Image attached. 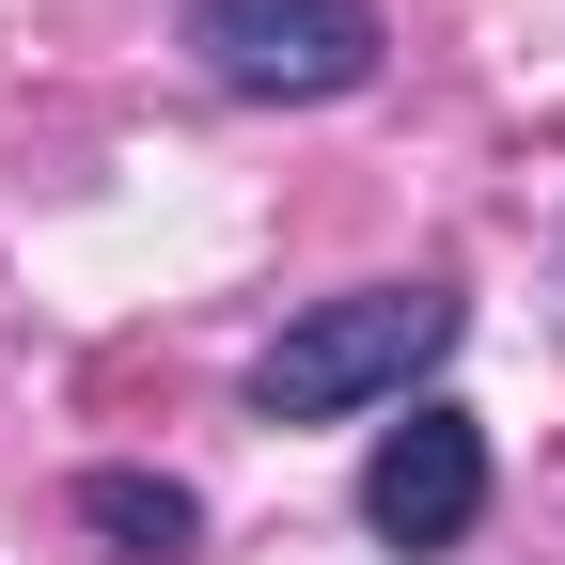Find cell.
<instances>
[{
	"label": "cell",
	"mask_w": 565,
	"mask_h": 565,
	"mask_svg": "<svg viewBox=\"0 0 565 565\" xmlns=\"http://www.w3.org/2000/svg\"><path fill=\"white\" fill-rule=\"evenodd\" d=\"M456 330H471L456 282H362V299H315V315L252 362V408H267V424H345V408H377V393H408V377H440Z\"/></svg>",
	"instance_id": "obj_1"
},
{
	"label": "cell",
	"mask_w": 565,
	"mask_h": 565,
	"mask_svg": "<svg viewBox=\"0 0 565 565\" xmlns=\"http://www.w3.org/2000/svg\"><path fill=\"white\" fill-rule=\"evenodd\" d=\"M471 519H487V424H471V408L377 424V456H362V534H377V550H456Z\"/></svg>",
	"instance_id": "obj_3"
},
{
	"label": "cell",
	"mask_w": 565,
	"mask_h": 565,
	"mask_svg": "<svg viewBox=\"0 0 565 565\" xmlns=\"http://www.w3.org/2000/svg\"><path fill=\"white\" fill-rule=\"evenodd\" d=\"M189 47H204V79L315 110V95L377 79V0H189Z\"/></svg>",
	"instance_id": "obj_2"
},
{
	"label": "cell",
	"mask_w": 565,
	"mask_h": 565,
	"mask_svg": "<svg viewBox=\"0 0 565 565\" xmlns=\"http://www.w3.org/2000/svg\"><path fill=\"white\" fill-rule=\"evenodd\" d=\"M79 519L126 550V565H189V534H204V503L173 471H79Z\"/></svg>",
	"instance_id": "obj_4"
}]
</instances>
